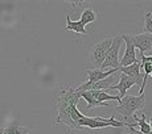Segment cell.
Listing matches in <instances>:
<instances>
[{"mask_svg": "<svg viewBox=\"0 0 152 134\" xmlns=\"http://www.w3.org/2000/svg\"><path fill=\"white\" fill-rule=\"evenodd\" d=\"M80 99V94L75 91V88H72V87H62L58 91L57 100H56V105H57L58 110L57 118L54 120L56 124L66 125L70 128V130L77 132L78 129L75 124L70 120V109L73 107H77Z\"/></svg>", "mask_w": 152, "mask_h": 134, "instance_id": "6da1fadb", "label": "cell"}, {"mask_svg": "<svg viewBox=\"0 0 152 134\" xmlns=\"http://www.w3.org/2000/svg\"><path fill=\"white\" fill-rule=\"evenodd\" d=\"M75 126L78 130L83 129H103V128H122L126 126V122L116 121L115 118H102V117H89V116H82L77 122Z\"/></svg>", "mask_w": 152, "mask_h": 134, "instance_id": "7a4b0ae2", "label": "cell"}, {"mask_svg": "<svg viewBox=\"0 0 152 134\" xmlns=\"http://www.w3.org/2000/svg\"><path fill=\"white\" fill-rule=\"evenodd\" d=\"M144 104H145V95L144 94H142L139 96L126 95L121 100L119 105L116 107V110H118L124 118H128V117H131V116H134V113H135L136 110L144 108Z\"/></svg>", "mask_w": 152, "mask_h": 134, "instance_id": "3957f363", "label": "cell"}, {"mask_svg": "<svg viewBox=\"0 0 152 134\" xmlns=\"http://www.w3.org/2000/svg\"><path fill=\"white\" fill-rule=\"evenodd\" d=\"M122 43H123V38H122V34L114 37L113 40V45H111L109 54H107L104 62L102 63L101 68L99 70H110V68H119L121 67V62H119V51H121Z\"/></svg>", "mask_w": 152, "mask_h": 134, "instance_id": "277c9868", "label": "cell"}, {"mask_svg": "<svg viewBox=\"0 0 152 134\" xmlns=\"http://www.w3.org/2000/svg\"><path fill=\"white\" fill-rule=\"evenodd\" d=\"M113 40L114 38H104L101 42L95 43L91 49V65L94 68H101L102 63L104 62L109 50L113 45Z\"/></svg>", "mask_w": 152, "mask_h": 134, "instance_id": "5b68a950", "label": "cell"}, {"mask_svg": "<svg viewBox=\"0 0 152 134\" xmlns=\"http://www.w3.org/2000/svg\"><path fill=\"white\" fill-rule=\"evenodd\" d=\"M118 71H119V68H110V70L89 68V70H86V74H87V76H89V80H87L86 83L81 84L80 87H77V88H75V91H77V92L87 91V89H89V87L91 86V84L106 79V78H110L111 75H114L115 72H118Z\"/></svg>", "mask_w": 152, "mask_h": 134, "instance_id": "8992f818", "label": "cell"}, {"mask_svg": "<svg viewBox=\"0 0 152 134\" xmlns=\"http://www.w3.org/2000/svg\"><path fill=\"white\" fill-rule=\"evenodd\" d=\"M122 38H123L124 43H126V51L123 54V58H122L119 62H121V67H127L131 66L134 63H139L140 59L136 58V51H135V46L132 43V40H131L130 34H122ZM119 67V68H121Z\"/></svg>", "mask_w": 152, "mask_h": 134, "instance_id": "52a82bcc", "label": "cell"}, {"mask_svg": "<svg viewBox=\"0 0 152 134\" xmlns=\"http://www.w3.org/2000/svg\"><path fill=\"white\" fill-rule=\"evenodd\" d=\"M132 43L135 48H138L142 54H145L152 49V34L147 33H140L131 36Z\"/></svg>", "mask_w": 152, "mask_h": 134, "instance_id": "ba28073f", "label": "cell"}, {"mask_svg": "<svg viewBox=\"0 0 152 134\" xmlns=\"http://www.w3.org/2000/svg\"><path fill=\"white\" fill-rule=\"evenodd\" d=\"M140 68H142V65H140V62H139V63H134V65L127 66V67H121L119 71H121L122 74L127 75L131 79H134L135 80V84H139V86L142 87L143 79H144V72L140 71Z\"/></svg>", "mask_w": 152, "mask_h": 134, "instance_id": "9c48e42d", "label": "cell"}, {"mask_svg": "<svg viewBox=\"0 0 152 134\" xmlns=\"http://www.w3.org/2000/svg\"><path fill=\"white\" fill-rule=\"evenodd\" d=\"M135 86V80L131 79V78H128L127 75L124 74H121V78H119V81L116 84H113V86H110L109 91H114V89H118L119 91V97L123 99L126 95H127V91L131 88V87Z\"/></svg>", "mask_w": 152, "mask_h": 134, "instance_id": "30bf717a", "label": "cell"}, {"mask_svg": "<svg viewBox=\"0 0 152 134\" xmlns=\"http://www.w3.org/2000/svg\"><path fill=\"white\" fill-rule=\"evenodd\" d=\"M65 30L74 32V33H78V34H87L86 27H85L80 20H77V21L72 20L69 14H66V27H65Z\"/></svg>", "mask_w": 152, "mask_h": 134, "instance_id": "8fae6325", "label": "cell"}, {"mask_svg": "<svg viewBox=\"0 0 152 134\" xmlns=\"http://www.w3.org/2000/svg\"><path fill=\"white\" fill-rule=\"evenodd\" d=\"M80 94V97H82L85 101L87 103V109H94V108H99V107H109V103H99L97 101L93 95L90 94V91H83V92H78Z\"/></svg>", "mask_w": 152, "mask_h": 134, "instance_id": "7c38bea8", "label": "cell"}, {"mask_svg": "<svg viewBox=\"0 0 152 134\" xmlns=\"http://www.w3.org/2000/svg\"><path fill=\"white\" fill-rule=\"evenodd\" d=\"M28 133H29V128L21 126L19 124L8 125L7 128H3L0 130V134H28Z\"/></svg>", "mask_w": 152, "mask_h": 134, "instance_id": "4fadbf2b", "label": "cell"}, {"mask_svg": "<svg viewBox=\"0 0 152 134\" xmlns=\"http://www.w3.org/2000/svg\"><path fill=\"white\" fill-rule=\"evenodd\" d=\"M97 16L98 14L94 9H91V8H85V9L82 11V13H81L80 21L86 27L87 24H93V22L97 20Z\"/></svg>", "mask_w": 152, "mask_h": 134, "instance_id": "5bb4252c", "label": "cell"}, {"mask_svg": "<svg viewBox=\"0 0 152 134\" xmlns=\"http://www.w3.org/2000/svg\"><path fill=\"white\" fill-rule=\"evenodd\" d=\"M134 120L139 125V132L143 134H151V126L147 121H145V115H142V117H136L134 115Z\"/></svg>", "mask_w": 152, "mask_h": 134, "instance_id": "9a60e30c", "label": "cell"}, {"mask_svg": "<svg viewBox=\"0 0 152 134\" xmlns=\"http://www.w3.org/2000/svg\"><path fill=\"white\" fill-rule=\"evenodd\" d=\"M110 83H113V81H111V76L106 78V79H103L101 81H97V83H94V84H91L87 91H91V89L93 91H104V89H107L111 86Z\"/></svg>", "mask_w": 152, "mask_h": 134, "instance_id": "2e32d148", "label": "cell"}, {"mask_svg": "<svg viewBox=\"0 0 152 134\" xmlns=\"http://www.w3.org/2000/svg\"><path fill=\"white\" fill-rule=\"evenodd\" d=\"M143 33H147V34H152V13L147 12L144 17V28H143Z\"/></svg>", "mask_w": 152, "mask_h": 134, "instance_id": "e0dca14e", "label": "cell"}, {"mask_svg": "<svg viewBox=\"0 0 152 134\" xmlns=\"http://www.w3.org/2000/svg\"><path fill=\"white\" fill-rule=\"evenodd\" d=\"M126 126H127L128 129H130V134H143V133H140L139 130H136L131 124H127V122H126Z\"/></svg>", "mask_w": 152, "mask_h": 134, "instance_id": "ac0fdd59", "label": "cell"}, {"mask_svg": "<svg viewBox=\"0 0 152 134\" xmlns=\"http://www.w3.org/2000/svg\"><path fill=\"white\" fill-rule=\"evenodd\" d=\"M150 126H151V134H152V118H151V122H150Z\"/></svg>", "mask_w": 152, "mask_h": 134, "instance_id": "d6986e66", "label": "cell"}, {"mask_svg": "<svg viewBox=\"0 0 152 134\" xmlns=\"http://www.w3.org/2000/svg\"><path fill=\"white\" fill-rule=\"evenodd\" d=\"M150 76H151V78H152V72H151V75H150Z\"/></svg>", "mask_w": 152, "mask_h": 134, "instance_id": "ffe728a7", "label": "cell"}, {"mask_svg": "<svg viewBox=\"0 0 152 134\" xmlns=\"http://www.w3.org/2000/svg\"><path fill=\"white\" fill-rule=\"evenodd\" d=\"M151 65H152V63H151Z\"/></svg>", "mask_w": 152, "mask_h": 134, "instance_id": "44dd1931", "label": "cell"}]
</instances>
